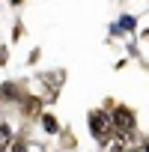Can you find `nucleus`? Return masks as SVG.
<instances>
[{"instance_id":"nucleus-9","label":"nucleus","mask_w":149,"mask_h":152,"mask_svg":"<svg viewBox=\"0 0 149 152\" xmlns=\"http://www.w3.org/2000/svg\"><path fill=\"white\" fill-rule=\"evenodd\" d=\"M0 152H6V149H0Z\"/></svg>"},{"instance_id":"nucleus-4","label":"nucleus","mask_w":149,"mask_h":152,"mask_svg":"<svg viewBox=\"0 0 149 152\" xmlns=\"http://www.w3.org/2000/svg\"><path fill=\"white\" fill-rule=\"evenodd\" d=\"M45 87H48V93H45V99H54L57 93H60V87H63V72H45L42 78H39Z\"/></svg>"},{"instance_id":"nucleus-7","label":"nucleus","mask_w":149,"mask_h":152,"mask_svg":"<svg viewBox=\"0 0 149 152\" xmlns=\"http://www.w3.org/2000/svg\"><path fill=\"white\" fill-rule=\"evenodd\" d=\"M12 137H15V128H12L9 122H3V119H0V149H6Z\"/></svg>"},{"instance_id":"nucleus-2","label":"nucleus","mask_w":149,"mask_h":152,"mask_svg":"<svg viewBox=\"0 0 149 152\" xmlns=\"http://www.w3.org/2000/svg\"><path fill=\"white\" fill-rule=\"evenodd\" d=\"M90 134H93L99 143H104V140L113 134L110 107H107V110H104V107H96V110H90Z\"/></svg>"},{"instance_id":"nucleus-1","label":"nucleus","mask_w":149,"mask_h":152,"mask_svg":"<svg viewBox=\"0 0 149 152\" xmlns=\"http://www.w3.org/2000/svg\"><path fill=\"white\" fill-rule=\"evenodd\" d=\"M110 122L116 134H137V113L128 104H113L110 107Z\"/></svg>"},{"instance_id":"nucleus-5","label":"nucleus","mask_w":149,"mask_h":152,"mask_svg":"<svg viewBox=\"0 0 149 152\" xmlns=\"http://www.w3.org/2000/svg\"><path fill=\"white\" fill-rule=\"evenodd\" d=\"M18 104H21V113L30 119V116H39V113H42V104H45V102H42L39 96H27V93H24V99H21Z\"/></svg>"},{"instance_id":"nucleus-8","label":"nucleus","mask_w":149,"mask_h":152,"mask_svg":"<svg viewBox=\"0 0 149 152\" xmlns=\"http://www.w3.org/2000/svg\"><path fill=\"white\" fill-rule=\"evenodd\" d=\"M9 3H12V6H21V3H24V0H9Z\"/></svg>"},{"instance_id":"nucleus-3","label":"nucleus","mask_w":149,"mask_h":152,"mask_svg":"<svg viewBox=\"0 0 149 152\" xmlns=\"http://www.w3.org/2000/svg\"><path fill=\"white\" fill-rule=\"evenodd\" d=\"M21 99H24V90H21V84H15V81L0 84V104H18Z\"/></svg>"},{"instance_id":"nucleus-6","label":"nucleus","mask_w":149,"mask_h":152,"mask_svg":"<svg viewBox=\"0 0 149 152\" xmlns=\"http://www.w3.org/2000/svg\"><path fill=\"white\" fill-rule=\"evenodd\" d=\"M39 122H42V131L45 134H60V119L54 113H39Z\"/></svg>"}]
</instances>
